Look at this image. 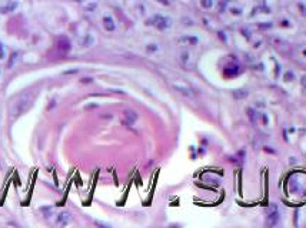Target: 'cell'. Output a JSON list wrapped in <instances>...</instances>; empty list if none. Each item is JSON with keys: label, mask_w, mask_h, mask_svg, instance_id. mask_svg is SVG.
I'll list each match as a JSON object with an SVG mask.
<instances>
[{"label": "cell", "mask_w": 306, "mask_h": 228, "mask_svg": "<svg viewBox=\"0 0 306 228\" xmlns=\"http://www.w3.org/2000/svg\"><path fill=\"white\" fill-rule=\"evenodd\" d=\"M32 106H33V96L30 93L19 94L10 103V116L13 118H17L19 116L26 113Z\"/></svg>", "instance_id": "obj_1"}, {"label": "cell", "mask_w": 306, "mask_h": 228, "mask_svg": "<svg viewBox=\"0 0 306 228\" xmlns=\"http://www.w3.org/2000/svg\"><path fill=\"white\" fill-rule=\"evenodd\" d=\"M150 23L155 24L159 30H165V29H168V27L170 26V20L165 16H160V14H156V16L150 20Z\"/></svg>", "instance_id": "obj_2"}, {"label": "cell", "mask_w": 306, "mask_h": 228, "mask_svg": "<svg viewBox=\"0 0 306 228\" xmlns=\"http://www.w3.org/2000/svg\"><path fill=\"white\" fill-rule=\"evenodd\" d=\"M17 6H19V3H17L16 0H9V2H6L4 4L0 6V13L2 14L12 13V12H14L17 9Z\"/></svg>", "instance_id": "obj_3"}, {"label": "cell", "mask_w": 306, "mask_h": 228, "mask_svg": "<svg viewBox=\"0 0 306 228\" xmlns=\"http://www.w3.org/2000/svg\"><path fill=\"white\" fill-rule=\"evenodd\" d=\"M70 220L72 218H70V214H69V212H60L56 218V224L60 225V227H64V225H68L69 222H70Z\"/></svg>", "instance_id": "obj_4"}, {"label": "cell", "mask_w": 306, "mask_h": 228, "mask_svg": "<svg viewBox=\"0 0 306 228\" xmlns=\"http://www.w3.org/2000/svg\"><path fill=\"white\" fill-rule=\"evenodd\" d=\"M278 221H279V211L276 210V207H272V211H270L269 217H268V224L270 227H273V225H276Z\"/></svg>", "instance_id": "obj_5"}, {"label": "cell", "mask_w": 306, "mask_h": 228, "mask_svg": "<svg viewBox=\"0 0 306 228\" xmlns=\"http://www.w3.org/2000/svg\"><path fill=\"white\" fill-rule=\"evenodd\" d=\"M103 27L106 29L108 31H113L114 29H116V24H114V20L112 19V17L106 16L103 17Z\"/></svg>", "instance_id": "obj_6"}, {"label": "cell", "mask_w": 306, "mask_h": 228, "mask_svg": "<svg viewBox=\"0 0 306 228\" xmlns=\"http://www.w3.org/2000/svg\"><path fill=\"white\" fill-rule=\"evenodd\" d=\"M173 87H175L178 91H180L182 94H185V96H188V97H192V96H193L192 90H190V88H188V87H183V86H178V84H175Z\"/></svg>", "instance_id": "obj_7"}, {"label": "cell", "mask_w": 306, "mask_h": 228, "mask_svg": "<svg viewBox=\"0 0 306 228\" xmlns=\"http://www.w3.org/2000/svg\"><path fill=\"white\" fill-rule=\"evenodd\" d=\"M125 118H126V121H128V124H133L136 121V118H138V116H136L135 111H128V113L125 114Z\"/></svg>", "instance_id": "obj_8"}, {"label": "cell", "mask_w": 306, "mask_h": 228, "mask_svg": "<svg viewBox=\"0 0 306 228\" xmlns=\"http://www.w3.org/2000/svg\"><path fill=\"white\" fill-rule=\"evenodd\" d=\"M200 4H202L203 9H210L213 6V2L212 0H200Z\"/></svg>", "instance_id": "obj_9"}, {"label": "cell", "mask_w": 306, "mask_h": 228, "mask_svg": "<svg viewBox=\"0 0 306 228\" xmlns=\"http://www.w3.org/2000/svg\"><path fill=\"white\" fill-rule=\"evenodd\" d=\"M298 7H299V10H300V14L302 16H306V6L303 3H298Z\"/></svg>", "instance_id": "obj_10"}, {"label": "cell", "mask_w": 306, "mask_h": 228, "mask_svg": "<svg viewBox=\"0 0 306 228\" xmlns=\"http://www.w3.org/2000/svg\"><path fill=\"white\" fill-rule=\"evenodd\" d=\"M285 78H286V81H290V80H293V78H295V74H293L292 71H288V73L285 74Z\"/></svg>", "instance_id": "obj_11"}, {"label": "cell", "mask_w": 306, "mask_h": 228, "mask_svg": "<svg viewBox=\"0 0 306 228\" xmlns=\"http://www.w3.org/2000/svg\"><path fill=\"white\" fill-rule=\"evenodd\" d=\"M155 50H158L156 44H149V46H148V51H155Z\"/></svg>", "instance_id": "obj_12"}, {"label": "cell", "mask_w": 306, "mask_h": 228, "mask_svg": "<svg viewBox=\"0 0 306 228\" xmlns=\"http://www.w3.org/2000/svg\"><path fill=\"white\" fill-rule=\"evenodd\" d=\"M230 12H232V14H235V16H239V14H240V10H239V9H230Z\"/></svg>", "instance_id": "obj_13"}, {"label": "cell", "mask_w": 306, "mask_h": 228, "mask_svg": "<svg viewBox=\"0 0 306 228\" xmlns=\"http://www.w3.org/2000/svg\"><path fill=\"white\" fill-rule=\"evenodd\" d=\"M158 2H160V3L166 4V6H168V4H170V0H158Z\"/></svg>", "instance_id": "obj_14"}, {"label": "cell", "mask_w": 306, "mask_h": 228, "mask_svg": "<svg viewBox=\"0 0 306 228\" xmlns=\"http://www.w3.org/2000/svg\"><path fill=\"white\" fill-rule=\"evenodd\" d=\"M300 81H302V86H303V87H306V76H303Z\"/></svg>", "instance_id": "obj_15"}]
</instances>
